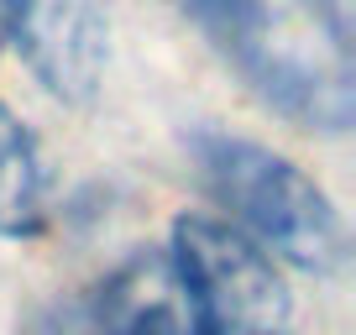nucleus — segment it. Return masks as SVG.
I'll use <instances>...</instances> for the list:
<instances>
[{"label": "nucleus", "mask_w": 356, "mask_h": 335, "mask_svg": "<svg viewBox=\"0 0 356 335\" xmlns=\"http://www.w3.org/2000/svg\"><path fill=\"white\" fill-rule=\"evenodd\" d=\"M246 90L299 131L341 136L356 68L341 0H173Z\"/></svg>", "instance_id": "f257e3e1"}, {"label": "nucleus", "mask_w": 356, "mask_h": 335, "mask_svg": "<svg viewBox=\"0 0 356 335\" xmlns=\"http://www.w3.org/2000/svg\"><path fill=\"white\" fill-rule=\"evenodd\" d=\"M189 163L200 189L241 236H252L273 262H289L304 272H335L346 262V225L330 194L289 163L283 152L236 131H194Z\"/></svg>", "instance_id": "f03ea898"}, {"label": "nucleus", "mask_w": 356, "mask_h": 335, "mask_svg": "<svg viewBox=\"0 0 356 335\" xmlns=\"http://www.w3.org/2000/svg\"><path fill=\"white\" fill-rule=\"evenodd\" d=\"M168 262L200 335H289V283L252 236L220 215H178Z\"/></svg>", "instance_id": "7ed1b4c3"}, {"label": "nucleus", "mask_w": 356, "mask_h": 335, "mask_svg": "<svg viewBox=\"0 0 356 335\" xmlns=\"http://www.w3.org/2000/svg\"><path fill=\"white\" fill-rule=\"evenodd\" d=\"M32 74L58 100L84 105L105 74V22L89 0H32L26 26L16 37Z\"/></svg>", "instance_id": "20e7f679"}, {"label": "nucleus", "mask_w": 356, "mask_h": 335, "mask_svg": "<svg viewBox=\"0 0 356 335\" xmlns=\"http://www.w3.org/2000/svg\"><path fill=\"white\" fill-rule=\"evenodd\" d=\"M95 335H200L168 252H131L89 309Z\"/></svg>", "instance_id": "39448f33"}, {"label": "nucleus", "mask_w": 356, "mask_h": 335, "mask_svg": "<svg viewBox=\"0 0 356 335\" xmlns=\"http://www.w3.org/2000/svg\"><path fill=\"white\" fill-rule=\"evenodd\" d=\"M47 225V173L37 136L0 105V236L26 241Z\"/></svg>", "instance_id": "423d86ee"}, {"label": "nucleus", "mask_w": 356, "mask_h": 335, "mask_svg": "<svg viewBox=\"0 0 356 335\" xmlns=\"http://www.w3.org/2000/svg\"><path fill=\"white\" fill-rule=\"evenodd\" d=\"M26 11H32V0H0V47H16L26 26Z\"/></svg>", "instance_id": "0eeeda50"}]
</instances>
